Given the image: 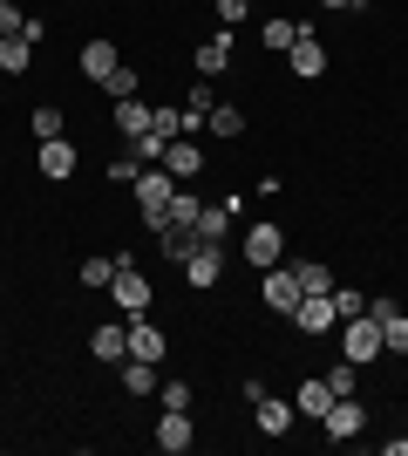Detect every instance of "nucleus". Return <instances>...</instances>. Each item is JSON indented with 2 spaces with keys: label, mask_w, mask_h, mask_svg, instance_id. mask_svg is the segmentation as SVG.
Returning <instances> with one entry per match:
<instances>
[{
  "label": "nucleus",
  "mask_w": 408,
  "mask_h": 456,
  "mask_svg": "<svg viewBox=\"0 0 408 456\" xmlns=\"http://www.w3.org/2000/svg\"><path fill=\"white\" fill-rule=\"evenodd\" d=\"M245 259H252L259 273L279 266V259H286V239H279V225H266V218H259V225L245 232Z\"/></svg>",
  "instance_id": "nucleus-8"
},
{
  "label": "nucleus",
  "mask_w": 408,
  "mask_h": 456,
  "mask_svg": "<svg viewBox=\"0 0 408 456\" xmlns=\"http://www.w3.org/2000/svg\"><path fill=\"white\" fill-rule=\"evenodd\" d=\"M150 136H164V143L184 136V110H150Z\"/></svg>",
  "instance_id": "nucleus-29"
},
{
  "label": "nucleus",
  "mask_w": 408,
  "mask_h": 456,
  "mask_svg": "<svg viewBox=\"0 0 408 456\" xmlns=\"http://www.w3.org/2000/svg\"><path fill=\"white\" fill-rule=\"evenodd\" d=\"M136 211H143V218H150V232L164 225V211H171V198H177V177L164 171V164H150V171H136Z\"/></svg>",
  "instance_id": "nucleus-1"
},
{
  "label": "nucleus",
  "mask_w": 408,
  "mask_h": 456,
  "mask_svg": "<svg viewBox=\"0 0 408 456\" xmlns=\"http://www.w3.org/2000/svg\"><path fill=\"white\" fill-rule=\"evenodd\" d=\"M102 89L116 95V102H130V95H136V69H130V61H116V69H109V82H102Z\"/></svg>",
  "instance_id": "nucleus-28"
},
{
  "label": "nucleus",
  "mask_w": 408,
  "mask_h": 456,
  "mask_svg": "<svg viewBox=\"0 0 408 456\" xmlns=\"http://www.w3.org/2000/svg\"><path fill=\"white\" fill-rule=\"evenodd\" d=\"M292 273H300V293H333V273L327 266H313V259H307V266H292Z\"/></svg>",
  "instance_id": "nucleus-30"
},
{
  "label": "nucleus",
  "mask_w": 408,
  "mask_h": 456,
  "mask_svg": "<svg viewBox=\"0 0 408 456\" xmlns=\"http://www.w3.org/2000/svg\"><path fill=\"white\" fill-rule=\"evenodd\" d=\"M348 334H340V362H354V368H368V362H381L388 347H381V321L374 314H354V321H340Z\"/></svg>",
  "instance_id": "nucleus-2"
},
{
  "label": "nucleus",
  "mask_w": 408,
  "mask_h": 456,
  "mask_svg": "<svg viewBox=\"0 0 408 456\" xmlns=\"http://www.w3.org/2000/svg\"><path fill=\"white\" fill-rule=\"evenodd\" d=\"M286 61H292V76H327V48H320V41H313V28H300V41H292L286 48Z\"/></svg>",
  "instance_id": "nucleus-12"
},
{
  "label": "nucleus",
  "mask_w": 408,
  "mask_h": 456,
  "mask_svg": "<svg viewBox=\"0 0 408 456\" xmlns=\"http://www.w3.org/2000/svg\"><path fill=\"white\" fill-rule=\"evenodd\" d=\"M320 7H354V0H320Z\"/></svg>",
  "instance_id": "nucleus-39"
},
{
  "label": "nucleus",
  "mask_w": 408,
  "mask_h": 456,
  "mask_svg": "<svg viewBox=\"0 0 408 456\" xmlns=\"http://www.w3.org/2000/svg\"><path fill=\"white\" fill-rule=\"evenodd\" d=\"M191 443H197L191 409H164V422H156V450H164V456H184Z\"/></svg>",
  "instance_id": "nucleus-7"
},
{
  "label": "nucleus",
  "mask_w": 408,
  "mask_h": 456,
  "mask_svg": "<svg viewBox=\"0 0 408 456\" xmlns=\"http://www.w3.org/2000/svg\"><path fill=\"white\" fill-rule=\"evenodd\" d=\"M123 388H130V395H150L156 388V362H123Z\"/></svg>",
  "instance_id": "nucleus-24"
},
{
  "label": "nucleus",
  "mask_w": 408,
  "mask_h": 456,
  "mask_svg": "<svg viewBox=\"0 0 408 456\" xmlns=\"http://www.w3.org/2000/svg\"><path fill=\"white\" fill-rule=\"evenodd\" d=\"M28 123H35V136H41V143H48V136H61V110H48V102H41V110L28 116Z\"/></svg>",
  "instance_id": "nucleus-33"
},
{
  "label": "nucleus",
  "mask_w": 408,
  "mask_h": 456,
  "mask_svg": "<svg viewBox=\"0 0 408 456\" xmlns=\"http://www.w3.org/2000/svg\"><path fill=\"white\" fill-rule=\"evenodd\" d=\"M292 327H307V334H327V327H340V306H333V293H307V300L292 306Z\"/></svg>",
  "instance_id": "nucleus-9"
},
{
  "label": "nucleus",
  "mask_w": 408,
  "mask_h": 456,
  "mask_svg": "<svg viewBox=\"0 0 408 456\" xmlns=\"http://www.w3.org/2000/svg\"><path fill=\"white\" fill-rule=\"evenodd\" d=\"M259 41H266V48H279V55H286L292 41H300V20H266V28H259Z\"/></svg>",
  "instance_id": "nucleus-26"
},
{
  "label": "nucleus",
  "mask_w": 408,
  "mask_h": 456,
  "mask_svg": "<svg viewBox=\"0 0 408 456\" xmlns=\"http://www.w3.org/2000/svg\"><path fill=\"white\" fill-rule=\"evenodd\" d=\"M116 130L123 136H143V130H150V110H143L136 95H130V102H116Z\"/></svg>",
  "instance_id": "nucleus-23"
},
{
  "label": "nucleus",
  "mask_w": 408,
  "mask_h": 456,
  "mask_svg": "<svg viewBox=\"0 0 408 456\" xmlns=\"http://www.w3.org/2000/svg\"><path fill=\"white\" fill-rule=\"evenodd\" d=\"M116 280V259H89V266H82V286H109Z\"/></svg>",
  "instance_id": "nucleus-36"
},
{
  "label": "nucleus",
  "mask_w": 408,
  "mask_h": 456,
  "mask_svg": "<svg viewBox=\"0 0 408 456\" xmlns=\"http://www.w3.org/2000/svg\"><path fill=\"white\" fill-rule=\"evenodd\" d=\"M164 171H171L177 184H184V177H197V171H204V151H197L191 136H171V143H164Z\"/></svg>",
  "instance_id": "nucleus-13"
},
{
  "label": "nucleus",
  "mask_w": 408,
  "mask_h": 456,
  "mask_svg": "<svg viewBox=\"0 0 408 456\" xmlns=\"http://www.w3.org/2000/svg\"><path fill=\"white\" fill-rule=\"evenodd\" d=\"M164 327H150V314H130V362H164Z\"/></svg>",
  "instance_id": "nucleus-10"
},
{
  "label": "nucleus",
  "mask_w": 408,
  "mask_h": 456,
  "mask_svg": "<svg viewBox=\"0 0 408 456\" xmlns=\"http://www.w3.org/2000/svg\"><path fill=\"white\" fill-rule=\"evenodd\" d=\"M218 273H225V246H197L191 259H184V280L204 293V286H218Z\"/></svg>",
  "instance_id": "nucleus-14"
},
{
  "label": "nucleus",
  "mask_w": 408,
  "mask_h": 456,
  "mask_svg": "<svg viewBox=\"0 0 408 456\" xmlns=\"http://www.w3.org/2000/svg\"><path fill=\"white\" fill-rule=\"evenodd\" d=\"M89 347H96V362H130V321H123V327H96V341H89Z\"/></svg>",
  "instance_id": "nucleus-17"
},
{
  "label": "nucleus",
  "mask_w": 408,
  "mask_h": 456,
  "mask_svg": "<svg viewBox=\"0 0 408 456\" xmlns=\"http://www.w3.org/2000/svg\"><path fill=\"white\" fill-rule=\"evenodd\" d=\"M7 35H28V14H20L14 0H0V41H7Z\"/></svg>",
  "instance_id": "nucleus-34"
},
{
  "label": "nucleus",
  "mask_w": 408,
  "mask_h": 456,
  "mask_svg": "<svg viewBox=\"0 0 408 456\" xmlns=\"http://www.w3.org/2000/svg\"><path fill=\"white\" fill-rule=\"evenodd\" d=\"M109 69H116V41H89V48H82V76L109 82Z\"/></svg>",
  "instance_id": "nucleus-18"
},
{
  "label": "nucleus",
  "mask_w": 408,
  "mask_h": 456,
  "mask_svg": "<svg viewBox=\"0 0 408 456\" xmlns=\"http://www.w3.org/2000/svg\"><path fill=\"white\" fill-rule=\"evenodd\" d=\"M259 293H266V306H272V314H286V321H292V306L307 300V293H300V273H292V266H266V286H259Z\"/></svg>",
  "instance_id": "nucleus-3"
},
{
  "label": "nucleus",
  "mask_w": 408,
  "mask_h": 456,
  "mask_svg": "<svg viewBox=\"0 0 408 456\" xmlns=\"http://www.w3.org/2000/svg\"><path fill=\"white\" fill-rule=\"evenodd\" d=\"M225 232H232V205H204L197 211V239H204V246H225Z\"/></svg>",
  "instance_id": "nucleus-19"
},
{
  "label": "nucleus",
  "mask_w": 408,
  "mask_h": 456,
  "mask_svg": "<svg viewBox=\"0 0 408 456\" xmlns=\"http://www.w3.org/2000/svg\"><path fill=\"white\" fill-rule=\"evenodd\" d=\"M381 347H388V354H408V314H402V306L381 321Z\"/></svg>",
  "instance_id": "nucleus-25"
},
{
  "label": "nucleus",
  "mask_w": 408,
  "mask_h": 456,
  "mask_svg": "<svg viewBox=\"0 0 408 456\" xmlns=\"http://www.w3.org/2000/svg\"><path fill=\"white\" fill-rule=\"evenodd\" d=\"M327 388H333V395H354V388H361V368H354V362L327 368Z\"/></svg>",
  "instance_id": "nucleus-31"
},
{
  "label": "nucleus",
  "mask_w": 408,
  "mask_h": 456,
  "mask_svg": "<svg viewBox=\"0 0 408 456\" xmlns=\"http://www.w3.org/2000/svg\"><path fill=\"white\" fill-rule=\"evenodd\" d=\"M76 171V143H68V136H48V143H41V177H68Z\"/></svg>",
  "instance_id": "nucleus-16"
},
{
  "label": "nucleus",
  "mask_w": 408,
  "mask_h": 456,
  "mask_svg": "<svg viewBox=\"0 0 408 456\" xmlns=\"http://www.w3.org/2000/svg\"><path fill=\"white\" fill-rule=\"evenodd\" d=\"M354 7H374V0H354Z\"/></svg>",
  "instance_id": "nucleus-40"
},
{
  "label": "nucleus",
  "mask_w": 408,
  "mask_h": 456,
  "mask_svg": "<svg viewBox=\"0 0 408 456\" xmlns=\"http://www.w3.org/2000/svg\"><path fill=\"white\" fill-rule=\"evenodd\" d=\"M197 246H204V239H197V225H177V218H164V225H156V252H164V259H177V266H184Z\"/></svg>",
  "instance_id": "nucleus-11"
},
{
  "label": "nucleus",
  "mask_w": 408,
  "mask_h": 456,
  "mask_svg": "<svg viewBox=\"0 0 408 456\" xmlns=\"http://www.w3.org/2000/svg\"><path fill=\"white\" fill-rule=\"evenodd\" d=\"M156 395H164V409H191V381H156Z\"/></svg>",
  "instance_id": "nucleus-32"
},
{
  "label": "nucleus",
  "mask_w": 408,
  "mask_h": 456,
  "mask_svg": "<svg viewBox=\"0 0 408 456\" xmlns=\"http://www.w3.org/2000/svg\"><path fill=\"white\" fill-rule=\"evenodd\" d=\"M225 61H232V41L218 35V41H204V48H197V76H225Z\"/></svg>",
  "instance_id": "nucleus-22"
},
{
  "label": "nucleus",
  "mask_w": 408,
  "mask_h": 456,
  "mask_svg": "<svg viewBox=\"0 0 408 456\" xmlns=\"http://www.w3.org/2000/svg\"><path fill=\"white\" fill-rule=\"evenodd\" d=\"M292 409H300V416H327L333 409V388H327V375H313V381H300V388H292Z\"/></svg>",
  "instance_id": "nucleus-15"
},
{
  "label": "nucleus",
  "mask_w": 408,
  "mask_h": 456,
  "mask_svg": "<svg viewBox=\"0 0 408 456\" xmlns=\"http://www.w3.org/2000/svg\"><path fill=\"white\" fill-rule=\"evenodd\" d=\"M130 157L143 164V171H150V164H164V136H150V130H143V136H130Z\"/></svg>",
  "instance_id": "nucleus-27"
},
{
  "label": "nucleus",
  "mask_w": 408,
  "mask_h": 456,
  "mask_svg": "<svg viewBox=\"0 0 408 456\" xmlns=\"http://www.w3.org/2000/svg\"><path fill=\"white\" fill-rule=\"evenodd\" d=\"M212 7H218V20H225V28H238V20L252 14V0H212Z\"/></svg>",
  "instance_id": "nucleus-37"
},
{
  "label": "nucleus",
  "mask_w": 408,
  "mask_h": 456,
  "mask_svg": "<svg viewBox=\"0 0 408 456\" xmlns=\"http://www.w3.org/2000/svg\"><path fill=\"white\" fill-rule=\"evenodd\" d=\"M245 395H252V409H259V429H266V436H286V429H292V402L266 395V381H245Z\"/></svg>",
  "instance_id": "nucleus-4"
},
{
  "label": "nucleus",
  "mask_w": 408,
  "mask_h": 456,
  "mask_svg": "<svg viewBox=\"0 0 408 456\" xmlns=\"http://www.w3.org/2000/svg\"><path fill=\"white\" fill-rule=\"evenodd\" d=\"M204 130L232 143V136H245V110H238V102H212V123H204Z\"/></svg>",
  "instance_id": "nucleus-20"
},
{
  "label": "nucleus",
  "mask_w": 408,
  "mask_h": 456,
  "mask_svg": "<svg viewBox=\"0 0 408 456\" xmlns=\"http://www.w3.org/2000/svg\"><path fill=\"white\" fill-rule=\"evenodd\" d=\"M109 300L123 306V314H150V280L136 266H116V280H109Z\"/></svg>",
  "instance_id": "nucleus-6"
},
{
  "label": "nucleus",
  "mask_w": 408,
  "mask_h": 456,
  "mask_svg": "<svg viewBox=\"0 0 408 456\" xmlns=\"http://www.w3.org/2000/svg\"><path fill=\"white\" fill-rule=\"evenodd\" d=\"M28 61H35V41H28V35L0 41V69H7V76H28Z\"/></svg>",
  "instance_id": "nucleus-21"
},
{
  "label": "nucleus",
  "mask_w": 408,
  "mask_h": 456,
  "mask_svg": "<svg viewBox=\"0 0 408 456\" xmlns=\"http://www.w3.org/2000/svg\"><path fill=\"white\" fill-rule=\"evenodd\" d=\"M136 171H143V164H136V157H130V151H123V157H116V164H109V177H116V184H136Z\"/></svg>",
  "instance_id": "nucleus-38"
},
{
  "label": "nucleus",
  "mask_w": 408,
  "mask_h": 456,
  "mask_svg": "<svg viewBox=\"0 0 408 456\" xmlns=\"http://www.w3.org/2000/svg\"><path fill=\"white\" fill-rule=\"evenodd\" d=\"M361 422H368V409L354 395H333V409L320 416V429H327V443H348V436H361Z\"/></svg>",
  "instance_id": "nucleus-5"
},
{
  "label": "nucleus",
  "mask_w": 408,
  "mask_h": 456,
  "mask_svg": "<svg viewBox=\"0 0 408 456\" xmlns=\"http://www.w3.org/2000/svg\"><path fill=\"white\" fill-rule=\"evenodd\" d=\"M333 306H340V321H354V314H368V300H361L354 286H333Z\"/></svg>",
  "instance_id": "nucleus-35"
}]
</instances>
